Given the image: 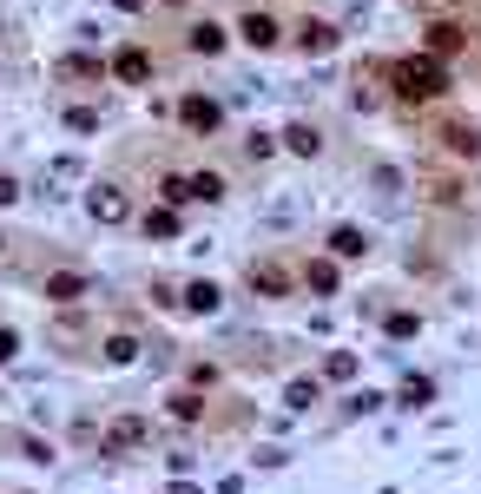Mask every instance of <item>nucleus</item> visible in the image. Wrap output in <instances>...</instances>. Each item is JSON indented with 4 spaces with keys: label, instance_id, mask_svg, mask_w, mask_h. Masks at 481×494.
<instances>
[{
    "label": "nucleus",
    "instance_id": "obj_14",
    "mask_svg": "<svg viewBox=\"0 0 481 494\" xmlns=\"http://www.w3.org/2000/svg\"><path fill=\"white\" fill-rule=\"evenodd\" d=\"M284 145L297 152V159H317V152H323V139H317V126H290V132H284Z\"/></svg>",
    "mask_w": 481,
    "mask_h": 494
},
{
    "label": "nucleus",
    "instance_id": "obj_22",
    "mask_svg": "<svg viewBox=\"0 0 481 494\" xmlns=\"http://www.w3.org/2000/svg\"><path fill=\"white\" fill-rule=\"evenodd\" d=\"M159 192H165V204H192V178H178V172H172V178L159 185Z\"/></svg>",
    "mask_w": 481,
    "mask_h": 494
},
{
    "label": "nucleus",
    "instance_id": "obj_5",
    "mask_svg": "<svg viewBox=\"0 0 481 494\" xmlns=\"http://www.w3.org/2000/svg\"><path fill=\"white\" fill-rule=\"evenodd\" d=\"M461 46H469V33H461L455 21H428V54H436V60L461 54Z\"/></svg>",
    "mask_w": 481,
    "mask_h": 494
},
{
    "label": "nucleus",
    "instance_id": "obj_18",
    "mask_svg": "<svg viewBox=\"0 0 481 494\" xmlns=\"http://www.w3.org/2000/svg\"><path fill=\"white\" fill-rule=\"evenodd\" d=\"M145 231L152 237H178V211L165 204V211H145Z\"/></svg>",
    "mask_w": 481,
    "mask_h": 494
},
{
    "label": "nucleus",
    "instance_id": "obj_24",
    "mask_svg": "<svg viewBox=\"0 0 481 494\" xmlns=\"http://www.w3.org/2000/svg\"><path fill=\"white\" fill-rule=\"evenodd\" d=\"M132 356H139V343H132V336H112V343H106V363H132Z\"/></svg>",
    "mask_w": 481,
    "mask_h": 494
},
{
    "label": "nucleus",
    "instance_id": "obj_11",
    "mask_svg": "<svg viewBox=\"0 0 481 494\" xmlns=\"http://www.w3.org/2000/svg\"><path fill=\"white\" fill-rule=\"evenodd\" d=\"M251 291H264V297H284V291H290L284 264H251Z\"/></svg>",
    "mask_w": 481,
    "mask_h": 494
},
{
    "label": "nucleus",
    "instance_id": "obj_3",
    "mask_svg": "<svg viewBox=\"0 0 481 494\" xmlns=\"http://www.w3.org/2000/svg\"><path fill=\"white\" fill-rule=\"evenodd\" d=\"M112 73H119L126 86H145V79H152V54H145V46H119V54H112Z\"/></svg>",
    "mask_w": 481,
    "mask_h": 494
},
{
    "label": "nucleus",
    "instance_id": "obj_25",
    "mask_svg": "<svg viewBox=\"0 0 481 494\" xmlns=\"http://www.w3.org/2000/svg\"><path fill=\"white\" fill-rule=\"evenodd\" d=\"M172 416L178 422H198V416H205V402H198V396H172Z\"/></svg>",
    "mask_w": 481,
    "mask_h": 494
},
{
    "label": "nucleus",
    "instance_id": "obj_16",
    "mask_svg": "<svg viewBox=\"0 0 481 494\" xmlns=\"http://www.w3.org/2000/svg\"><path fill=\"white\" fill-rule=\"evenodd\" d=\"M442 139H449V152H461V159H475V152H481V132L475 126H449Z\"/></svg>",
    "mask_w": 481,
    "mask_h": 494
},
{
    "label": "nucleus",
    "instance_id": "obj_27",
    "mask_svg": "<svg viewBox=\"0 0 481 494\" xmlns=\"http://www.w3.org/2000/svg\"><path fill=\"white\" fill-rule=\"evenodd\" d=\"M66 126H73V132H93L99 112H93V106H73V112H66Z\"/></svg>",
    "mask_w": 481,
    "mask_h": 494
},
{
    "label": "nucleus",
    "instance_id": "obj_9",
    "mask_svg": "<svg viewBox=\"0 0 481 494\" xmlns=\"http://www.w3.org/2000/svg\"><path fill=\"white\" fill-rule=\"evenodd\" d=\"M297 46H304V54H330V46H337V27L330 21H304L297 27Z\"/></svg>",
    "mask_w": 481,
    "mask_h": 494
},
{
    "label": "nucleus",
    "instance_id": "obj_15",
    "mask_svg": "<svg viewBox=\"0 0 481 494\" xmlns=\"http://www.w3.org/2000/svg\"><path fill=\"white\" fill-rule=\"evenodd\" d=\"M304 284H310L317 297H330V291H337V264H330V258H317V264L304 270Z\"/></svg>",
    "mask_w": 481,
    "mask_h": 494
},
{
    "label": "nucleus",
    "instance_id": "obj_4",
    "mask_svg": "<svg viewBox=\"0 0 481 494\" xmlns=\"http://www.w3.org/2000/svg\"><path fill=\"white\" fill-rule=\"evenodd\" d=\"M178 119H185L192 132H218V99H205V93H185V99H178Z\"/></svg>",
    "mask_w": 481,
    "mask_h": 494
},
{
    "label": "nucleus",
    "instance_id": "obj_19",
    "mask_svg": "<svg viewBox=\"0 0 481 494\" xmlns=\"http://www.w3.org/2000/svg\"><path fill=\"white\" fill-rule=\"evenodd\" d=\"M317 396H323V389H317V383H310V376H297V383L284 389V402H290V408H310V402H317Z\"/></svg>",
    "mask_w": 481,
    "mask_h": 494
},
{
    "label": "nucleus",
    "instance_id": "obj_7",
    "mask_svg": "<svg viewBox=\"0 0 481 494\" xmlns=\"http://www.w3.org/2000/svg\"><path fill=\"white\" fill-rule=\"evenodd\" d=\"M86 297V277H79V270H53V277H46V303H79Z\"/></svg>",
    "mask_w": 481,
    "mask_h": 494
},
{
    "label": "nucleus",
    "instance_id": "obj_20",
    "mask_svg": "<svg viewBox=\"0 0 481 494\" xmlns=\"http://www.w3.org/2000/svg\"><path fill=\"white\" fill-rule=\"evenodd\" d=\"M192 198H205V204L224 198V178H218V172H192Z\"/></svg>",
    "mask_w": 481,
    "mask_h": 494
},
{
    "label": "nucleus",
    "instance_id": "obj_29",
    "mask_svg": "<svg viewBox=\"0 0 481 494\" xmlns=\"http://www.w3.org/2000/svg\"><path fill=\"white\" fill-rule=\"evenodd\" d=\"M13 198H20V185H13L7 172H0V204H13Z\"/></svg>",
    "mask_w": 481,
    "mask_h": 494
},
{
    "label": "nucleus",
    "instance_id": "obj_8",
    "mask_svg": "<svg viewBox=\"0 0 481 494\" xmlns=\"http://www.w3.org/2000/svg\"><path fill=\"white\" fill-rule=\"evenodd\" d=\"M93 218H99V225H119V218H126V192H119V185H99V192H93Z\"/></svg>",
    "mask_w": 481,
    "mask_h": 494
},
{
    "label": "nucleus",
    "instance_id": "obj_2",
    "mask_svg": "<svg viewBox=\"0 0 481 494\" xmlns=\"http://www.w3.org/2000/svg\"><path fill=\"white\" fill-rule=\"evenodd\" d=\"M238 40H244V46H257V54H271V46L284 40V33H277V21H271V13H257V7H251V13L238 21Z\"/></svg>",
    "mask_w": 481,
    "mask_h": 494
},
{
    "label": "nucleus",
    "instance_id": "obj_12",
    "mask_svg": "<svg viewBox=\"0 0 481 494\" xmlns=\"http://www.w3.org/2000/svg\"><path fill=\"white\" fill-rule=\"evenodd\" d=\"M185 46H192V54H205V60H211V54H224V27H211V21H198V27L185 33Z\"/></svg>",
    "mask_w": 481,
    "mask_h": 494
},
{
    "label": "nucleus",
    "instance_id": "obj_1",
    "mask_svg": "<svg viewBox=\"0 0 481 494\" xmlns=\"http://www.w3.org/2000/svg\"><path fill=\"white\" fill-rule=\"evenodd\" d=\"M389 79H395V93H403V99H442V93H449V73H442V60H436V54L395 60V66H389Z\"/></svg>",
    "mask_w": 481,
    "mask_h": 494
},
{
    "label": "nucleus",
    "instance_id": "obj_10",
    "mask_svg": "<svg viewBox=\"0 0 481 494\" xmlns=\"http://www.w3.org/2000/svg\"><path fill=\"white\" fill-rule=\"evenodd\" d=\"M363 251H370V237H363L356 225H337V231H330V258H363Z\"/></svg>",
    "mask_w": 481,
    "mask_h": 494
},
{
    "label": "nucleus",
    "instance_id": "obj_26",
    "mask_svg": "<svg viewBox=\"0 0 481 494\" xmlns=\"http://www.w3.org/2000/svg\"><path fill=\"white\" fill-rule=\"evenodd\" d=\"M60 73H66V79H93L99 60H60Z\"/></svg>",
    "mask_w": 481,
    "mask_h": 494
},
{
    "label": "nucleus",
    "instance_id": "obj_30",
    "mask_svg": "<svg viewBox=\"0 0 481 494\" xmlns=\"http://www.w3.org/2000/svg\"><path fill=\"white\" fill-rule=\"evenodd\" d=\"M112 7H119V13H139V7H145V0H112Z\"/></svg>",
    "mask_w": 481,
    "mask_h": 494
},
{
    "label": "nucleus",
    "instance_id": "obj_17",
    "mask_svg": "<svg viewBox=\"0 0 481 494\" xmlns=\"http://www.w3.org/2000/svg\"><path fill=\"white\" fill-rule=\"evenodd\" d=\"M428 402H436V383H428V376H409V383H403V408H428Z\"/></svg>",
    "mask_w": 481,
    "mask_h": 494
},
{
    "label": "nucleus",
    "instance_id": "obj_13",
    "mask_svg": "<svg viewBox=\"0 0 481 494\" xmlns=\"http://www.w3.org/2000/svg\"><path fill=\"white\" fill-rule=\"evenodd\" d=\"M185 310H198V317H205V310H218V284H211V277L185 284Z\"/></svg>",
    "mask_w": 481,
    "mask_h": 494
},
{
    "label": "nucleus",
    "instance_id": "obj_23",
    "mask_svg": "<svg viewBox=\"0 0 481 494\" xmlns=\"http://www.w3.org/2000/svg\"><path fill=\"white\" fill-rule=\"evenodd\" d=\"M416 330H422L416 310H395V317H389V336H416Z\"/></svg>",
    "mask_w": 481,
    "mask_h": 494
},
{
    "label": "nucleus",
    "instance_id": "obj_6",
    "mask_svg": "<svg viewBox=\"0 0 481 494\" xmlns=\"http://www.w3.org/2000/svg\"><path fill=\"white\" fill-rule=\"evenodd\" d=\"M145 435H152V422H145V416H119V422L106 429V449H139Z\"/></svg>",
    "mask_w": 481,
    "mask_h": 494
},
{
    "label": "nucleus",
    "instance_id": "obj_21",
    "mask_svg": "<svg viewBox=\"0 0 481 494\" xmlns=\"http://www.w3.org/2000/svg\"><path fill=\"white\" fill-rule=\"evenodd\" d=\"M323 376H330V383H350V376H356V356H350V350H337V356L323 363Z\"/></svg>",
    "mask_w": 481,
    "mask_h": 494
},
{
    "label": "nucleus",
    "instance_id": "obj_28",
    "mask_svg": "<svg viewBox=\"0 0 481 494\" xmlns=\"http://www.w3.org/2000/svg\"><path fill=\"white\" fill-rule=\"evenodd\" d=\"M13 356H20V336H13V330H0V363H13Z\"/></svg>",
    "mask_w": 481,
    "mask_h": 494
},
{
    "label": "nucleus",
    "instance_id": "obj_31",
    "mask_svg": "<svg viewBox=\"0 0 481 494\" xmlns=\"http://www.w3.org/2000/svg\"><path fill=\"white\" fill-rule=\"evenodd\" d=\"M172 494H198V488H192V482H172Z\"/></svg>",
    "mask_w": 481,
    "mask_h": 494
}]
</instances>
